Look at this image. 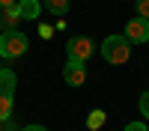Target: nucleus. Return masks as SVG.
Listing matches in <instances>:
<instances>
[{
    "instance_id": "obj_1",
    "label": "nucleus",
    "mask_w": 149,
    "mask_h": 131,
    "mask_svg": "<svg viewBox=\"0 0 149 131\" xmlns=\"http://www.w3.org/2000/svg\"><path fill=\"white\" fill-rule=\"evenodd\" d=\"M102 57L107 60L110 66H122V63H128V57H131V45L125 36H107V39L102 42Z\"/></svg>"
},
{
    "instance_id": "obj_2",
    "label": "nucleus",
    "mask_w": 149,
    "mask_h": 131,
    "mask_svg": "<svg viewBox=\"0 0 149 131\" xmlns=\"http://www.w3.org/2000/svg\"><path fill=\"white\" fill-rule=\"evenodd\" d=\"M24 51H27V36L24 33H18V30L0 33V57L18 60V57H24Z\"/></svg>"
},
{
    "instance_id": "obj_3",
    "label": "nucleus",
    "mask_w": 149,
    "mask_h": 131,
    "mask_svg": "<svg viewBox=\"0 0 149 131\" xmlns=\"http://www.w3.org/2000/svg\"><path fill=\"white\" fill-rule=\"evenodd\" d=\"M12 98H15V75L6 71V69H0V122H9Z\"/></svg>"
},
{
    "instance_id": "obj_4",
    "label": "nucleus",
    "mask_w": 149,
    "mask_h": 131,
    "mask_svg": "<svg viewBox=\"0 0 149 131\" xmlns=\"http://www.w3.org/2000/svg\"><path fill=\"white\" fill-rule=\"evenodd\" d=\"M93 51H95V45H93V39H86V36H72L66 42V54L74 63H86V60L93 57Z\"/></svg>"
},
{
    "instance_id": "obj_5",
    "label": "nucleus",
    "mask_w": 149,
    "mask_h": 131,
    "mask_svg": "<svg viewBox=\"0 0 149 131\" xmlns=\"http://www.w3.org/2000/svg\"><path fill=\"white\" fill-rule=\"evenodd\" d=\"M125 39H128V45H143V42H149V21H146V18H131V21L125 24Z\"/></svg>"
},
{
    "instance_id": "obj_6",
    "label": "nucleus",
    "mask_w": 149,
    "mask_h": 131,
    "mask_svg": "<svg viewBox=\"0 0 149 131\" xmlns=\"http://www.w3.org/2000/svg\"><path fill=\"white\" fill-rule=\"evenodd\" d=\"M63 80L69 83V87H81V83L86 80V66H84V63H74V60H69L66 69H63Z\"/></svg>"
},
{
    "instance_id": "obj_7",
    "label": "nucleus",
    "mask_w": 149,
    "mask_h": 131,
    "mask_svg": "<svg viewBox=\"0 0 149 131\" xmlns=\"http://www.w3.org/2000/svg\"><path fill=\"white\" fill-rule=\"evenodd\" d=\"M18 21H21V9H18V3L9 6V9H3V15H0L3 33H6V30H18Z\"/></svg>"
},
{
    "instance_id": "obj_8",
    "label": "nucleus",
    "mask_w": 149,
    "mask_h": 131,
    "mask_svg": "<svg viewBox=\"0 0 149 131\" xmlns=\"http://www.w3.org/2000/svg\"><path fill=\"white\" fill-rule=\"evenodd\" d=\"M18 9H21V18L36 21L42 15V0H18Z\"/></svg>"
},
{
    "instance_id": "obj_9",
    "label": "nucleus",
    "mask_w": 149,
    "mask_h": 131,
    "mask_svg": "<svg viewBox=\"0 0 149 131\" xmlns=\"http://www.w3.org/2000/svg\"><path fill=\"white\" fill-rule=\"evenodd\" d=\"M42 6L48 12H54V15H66L69 12V0H42Z\"/></svg>"
},
{
    "instance_id": "obj_10",
    "label": "nucleus",
    "mask_w": 149,
    "mask_h": 131,
    "mask_svg": "<svg viewBox=\"0 0 149 131\" xmlns=\"http://www.w3.org/2000/svg\"><path fill=\"white\" fill-rule=\"evenodd\" d=\"M104 119H107V113H104V110H93L90 116H86V128H93V131H102Z\"/></svg>"
},
{
    "instance_id": "obj_11",
    "label": "nucleus",
    "mask_w": 149,
    "mask_h": 131,
    "mask_svg": "<svg viewBox=\"0 0 149 131\" xmlns=\"http://www.w3.org/2000/svg\"><path fill=\"white\" fill-rule=\"evenodd\" d=\"M137 18L149 21V0H137Z\"/></svg>"
},
{
    "instance_id": "obj_12",
    "label": "nucleus",
    "mask_w": 149,
    "mask_h": 131,
    "mask_svg": "<svg viewBox=\"0 0 149 131\" xmlns=\"http://www.w3.org/2000/svg\"><path fill=\"white\" fill-rule=\"evenodd\" d=\"M140 113L149 119V89H146V92H140Z\"/></svg>"
},
{
    "instance_id": "obj_13",
    "label": "nucleus",
    "mask_w": 149,
    "mask_h": 131,
    "mask_svg": "<svg viewBox=\"0 0 149 131\" xmlns=\"http://www.w3.org/2000/svg\"><path fill=\"white\" fill-rule=\"evenodd\" d=\"M125 131H149V128H146L143 122H128V125H125Z\"/></svg>"
},
{
    "instance_id": "obj_14",
    "label": "nucleus",
    "mask_w": 149,
    "mask_h": 131,
    "mask_svg": "<svg viewBox=\"0 0 149 131\" xmlns=\"http://www.w3.org/2000/svg\"><path fill=\"white\" fill-rule=\"evenodd\" d=\"M39 33H42V39H51V33H54V30L48 27V24H42V27H39Z\"/></svg>"
},
{
    "instance_id": "obj_15",
    "label": "nucleus",
    "mask_w": 149,
    "mask_h": 131,
    "mask_svg": "<svg viewBox=\"0 0 149 131\" xmlns=\"http://www.w3.org/2000/svg\"><path fill=\"white\" fill-rule=\"evenodd\" d=\"M21 131H48L45 125H27V128H21Z\"/></svg>"
},
{
    "instance_id": "obj_16",
    "label": "nucleus",
    "mask_w": 149,
    "mask_h": 131,
    "mask_svg": "<svg viewBox=\"0 0 149 131\" xmlns=\"http://www.w3.org/2000/svg\"><path fill=\"white\" fill-rule=\"evenodd\" d=\"M18 0H0V9H9V6H15Z\"/></svg>"
},
{
    "instance_id": "obj_17",
    "label": "nucleus",
    "mask_w": 149,
    "mask_h": 131,
    "mask_svg": "<svg viewBox=\"0 0 149 131\" xmlns=\"http://www.w3.org/2000/svg\"><path fill=\"white\" fill-rule=\"evenodd\" d=\"M0 15H3V9H0Z\"/></svg>"
},
{
    "instance_id": "obj_18",
    "label": "nucleus",
    "mask_w": 149,
    "mask_h": 131,
    "mask_svg": "<svg viewBox=\"0 0 149 131\" xmlns=\"http://www.w3.org/2000/svg\"><path fill=\"white\" fill-rule=\"evenodd\" d=\"M86 131H93V128H86Z\"/></svg>"
}]
</instances>
